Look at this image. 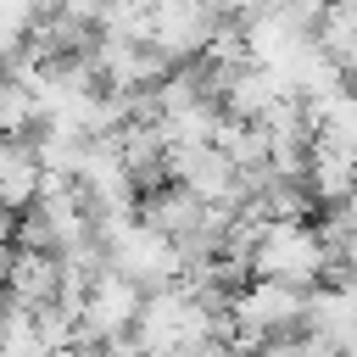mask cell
<instances>
[{
  "mask_svg": "<svg viewBox=\"0 0 357 357\" xmlns=\"http://www.w3.org/2000/svg\"><path fill=\"white\" fill-rule=\"evenodd\" d=\"M251 357H335L318 335H307V329H296V335H279V340H268V346H257Z\"/></svg>",
  "mask_w": 357,
  "mask_h": 357,
  "instance_id": "9c48e42d",
  "label": "cell"
},
{
  "mask_svg": "<svg viewBox=\"0 0 357 357\" xmlns=\"http://www.w3.org/2000/svg\"><path fill=\"white\" fill-rule=\"evenodd\" d=\"M139 301H145V290H134L112 268L95 273V284L78 301V346H117V340H128L134 318H139Z\"/></svg>",
  "mask_w": 357,
  "mask_h": 357,
  "instance_id": "3957f363",
  "label": "cell"
},
{
  "mask_svg": "<svg viewBox=\"0 0 357 357\" xmlns=\"http://www.w3.org/2000/svg\"><path fill=\"white\" fill-rule=\"evenodd\" d=\"M134 218L145 223V229H156L162 240H190V234H201L206 223H212V206L206 201H195L190 190H178L173 178L167 184H156V190H145L139 201H134Z\"/></svg>",
  "mask_w": 357,
  "mask_h": 357,
  "instance_id": "277c9868",
  "label": "cell"
},
{
  "mask_svg": "<svg viewBox=\"0 0 357 357\" xmlns=\"http://www.w3.org/2000/svg\"><path fill=\"white\" fill-rule=\"evenodd\" d=\"M39 184H45V173H39V156H33V145L28 139H0V212H28L33 201H39Z\"/></svg>",
  "mask_w": 357,
  "mask_h": 357,
  "instance_id": "8992f818",
  "label": "cell"
},
{
  "mask_svg": "<svg viewBox=\"0 0 357 357\" xmlns=\"http://www.w3.org/2000/svg\"><path fill=\"white\" fill-rule=\"evenodd\" d=\"M0 284H6V301H17V307L61 301V257H50V251H17L11 245Z\"/></svg>",
  "mask_w": 357,
  "mask_h": 357,
  "instance_id": "5b68a950",
  "label": "cell"
},
{
  "mask_svg": "<svg viewBox=\"0 0 357 357\" xmlns=\"http://www.w3.org/2000/svg\"><path fill=\"white\" fill-rule=\"evenodd\" d=\"M0 357H50L33 329V307H17V301L0 307Z\"/></svg>",
  "mask_w": 357,
  "mask_h": 357,
  "instance_id": "ba28073f",
  "label": "cell"
},
{
  "mask_svg": "<svg viewBox=\"0 0 357 357\" xmlns=\"http://www.w3.org/2000/svg\"><path fill=\"white\" fill-rule=\"evenodd\" d=\"M50 357H89V346H56Z\"/></svg>",
  "mask_w": 357,
  "mask_h": 357,
  "instance_id": "30bf717a",
  "label": "cell"
},
{
  "mask_svg": "<svg viewBox=\"0 0 357 357\" xmlns=\"http://www.w3.org/2000/svg\"><path fill=\"white\" fill-rule=\"evenodd\" d=\"M312 45H318V56L346 78V73L357 67V0H329L324 17H318V28H312Z\"/></svg>",
  "mask_w": 357,
  "mask_h": 357,
  "instance_id": "52a82bcc",
  "label": "cell"
},
{
  "mask_svg": "<svg viewBox=\"0 0 357 357\" xmlns=\"http://www.w3.org/2000/svg\"><path fill=\"white\" fill-rule=\"evenodd\" d=\"M245 268L251 279H273V284H290V290H318L324 284V240L312 223H268L251 251H245Z\"/></svg>",
  "mask_w": 357,
  "mask_h": 357,
  "instance_id": "7a4b0ae2",
  "label": "cell"
},
{
  "mask_svg": "<svg viewBox=\"0 0 357 357\" xmlns=\"http://www.w3.org/2000/svg\"><path fill=\"white\" fill-rule=\"evenodd\" d=\"M95 234H100L106 268H112L117 279H128L134 290L151 296V290H167V284L184 279V262H178V251H173V240H162V234L145 229L139 218H112V223H100Z\"/></svg>",
  "mask_w": 357,
  "mask_h": 357,
  "instance_id": "6da1fadb",
  "label": "cell"
},
{
  "mask_svg": "<svg viewBox=\"0 0 357 357\" xmlns=\"http://www.w3.org/2000/svg\"><path fill=\"white\" fill-rule=\"evenodd\" d=\"M0 307H6V284H0Z\"/></svg>",
  "mask_w": 357,
  "mask_h": 357,
  "instance_id": "8fae6325",
  "label": "cell"
}]
</instances>
